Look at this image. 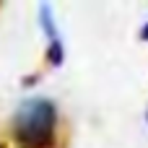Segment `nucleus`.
Instances as JSON below:
<instances>
[{"mask_svg":"<svg viewBox=\"0 0 148 148\" xmlns=\"http://www.w3.org/2000/svg\"><path fill=\"white\" fill-rule=\"evenodd\" d=\"M36 13H39V26H42L47 42L62 39V36H60V29H57V23H55V16H52V5H49V3H42V5L36 8Z\"/></svg>","mask_w":148,"mask_h":148,"instance_id":"2","label":"nucleus"},{"mask_svg":"<svg viewBox=\"0 0 148 148\" xmlns=\"http://www.w3.org/2000/svg\"><path fill=\"white\" fill-rule=\"evenodd\" d=\"M0 148H8V146H5V143H0Z\"/></svg>","mask_w":148,"mask_h":148,"instance_id":"5","label":"nucleus"},{"mask_svg":"<svg viewBox=\"0 0 148 148\" xmlns=\"http://www.w3.org/2000/svg\"><path fill=\"white\" fill-rule=\"evenodd\" d=\"M138 39H140V42H148V21L138 29Z\"/></svg>","mask_w":148,"mask_h":148,"instance_id":"4","label":"nucleus"},{"mask_svg":"<svg viewBox=\"0 0 148 148\" xmlns=\"http://www.w3.org/2000/svg\"><path fill=\"white\" fill-rule=\"evenodd\" d=\"M146 122H148V109H146Z\"/></svg>","mask_w":148,"mask_h":148,"instance_id":"6","label":"nucleus"},{"mask_svg":"<svg viewBox=\"0 0 148 148\" xmlns=\"http://www.w3.org/2000/svg\"><path fill=\"white\" fill-rule=\"evenodd\" d=\"M8 130L16 148H55L60 135V109L52 99L31 96L16 107Z\"/></svg>","mask_w":148,"mask_h":148,"instance_id":"1","label":"nucleus"},{"mask_svg":"<svg viewBox=\"0 0 148 148\" xmlns=\"http://www.w3.org/2000/svg\"><path fill=\"white\" fill-rule=\"evenodd\" d=\"M65 42L62 39H55V42H47V47H44V60L49 62V68H62V62H65Z\"/></svg>","mask_w":148,"mask_h":148,"instance_id":"3","label":"nucleus"}]
</instances>
